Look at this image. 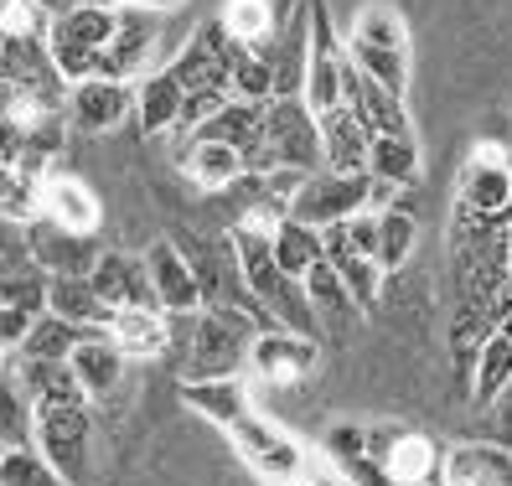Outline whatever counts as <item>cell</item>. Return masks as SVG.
Listing matches in <instances>:
<instances>
[{"mask_svg": "<svg viewBox=\"0 0 512 486\" xmlns=\"http://www.w3.org/2000/svg\"><path fill=\"white\" fill-rule=\"evenodd\" d=\"M166 331H171L166 357H176L182 383H197V378H238L249 368L254 337L269 326L238 306H202L192 316H166Z\"/></svg>", "mask_w": 512, "mask_h": 486, "instance_id": "1", "label": "cell"}, {"mask_svg": "<svg viewBox=\"0 0 512 486\" xmlns=\"http://www.w3.org/2000/svg\"><path fill=\"white\" fill-rule=\"evenodd\" d=\"M347 63L383 83L388 94H409V26L394 6H383V0H373V6H363L352 16L347 26Z\"/></svg>", "mask_w": 512, "mask_h": 486, "instance_id": "2", "label": "cell"}, {"mask_svg": "<svg viewBox=\"0 0 512 486\" xmlns=\"http://www.w3.org/2000/svg\"><path fill=\"white\" fill-rule=\"evenodd\" d=\"M321 125L306 99H269L264 104V135L249 150V171H321Z\"/></svg>", "mask_w": 512, "mask_h": 486, "instance_id": "3", "label": "cell"}, {"mask_svg": "<svg viewBox=\"0 0 512 486\" xmlns=\"http://www.w3.org/2000/svg\"><path fill=\"white\" fill-rule=\"evenodd\" d=\"M119 26V6L114 0H83V6H68L47 21V57L63 83L78 78H94L99 73V57Z\"/></svg>", "mask_w": 512, "mask_h": 486, "instance_id": "4", "label": "cell"}, {"mask_svg": "<svg viewBox=\"0 0 512 486\" xmlns=\"http://www.w3.org/2000/svg\"><path fill=\"white\" fill-rule=\"evenodd\" d=\"M456 212H466V218L476 223H497V228H512V156L502 145L481 140L461 176H456V202H450Z\"/></svg>", "mask_w": 512, "mask_h": 486, "instance_id": "5", "label": "cell"}, {"mask_svg": "<svg viewBox=\"0 0 512 486\" xmlns=\"http://www.w3.org/2000/svg\"><path fill=\"white\" fill-rule=\"evenodd\" d=\"M32 445L47 455V466L68 486L88 481V445H94V404H42Z\"/></svg>", "mask_w": 512, "mask_h": 486, "instance_id": "6", "label": "cell"}, {"mask_svg": "<svg viewBox=\"0 0 512 486\" xmlns=\"http://www.w3.org/2000/svg\"><path fill=\"white\" fill-rule=\"evenodd\" d=\"M368 455L388 486H440L445 450L404 424H368Z\"/></svg>", "mask_w": 512, "mask_h": 486, "instance_id": "7", "label": "cell"}, {"mask_svg": "<svg viewBox=\"0 0 512 486\" xmlns=\"http://www.w3.org/2000/svg\"><path fill=\"white\" fill-rule=\"evenodd\" d=\"M347 42L337 37V26H331V6L326 0H311V42H306V99L311 114H326L347 104Z\"/></svg>", "mask_w": 512, "mask_h": 486, "instance_id": "8", "label": "cell"}, {"mask_svg": "<svg viewBox=\"0 0 512 486\" xmlns=\"http://www.w3.org/2000/svg\"><path fill=\"white\" fill-rule=\"evenodd\" d=\"M368 207V171H311V176H300L295 181V192H290V218L300 223H311V228H331V223H347L352 212H363Z\"/></svg>", "mask_w": 512, "mask_h": 486, "instance_id": "9", "label": "cell"}, {"mask_svg": "<svg viewBox=\"0 0 512 486\" xmlns=\"http://www.w3.org/2000/svg\"><path fill=\"white\" fill-rule=\"evenodd\" d=\"M228 440H233V450H238V461H244L264 486H295L300 476L311 471V461H306V450H300L285 430H275L269 419H259V414H244L228 430Z\"/></svg>", "mask_w": 512, "mask_h": 486, "instance_id": "10", "label": "cell"}, {"mask_svg": "<svg viewBox=\"0 0 512 486\" xmlns=\"http://www.w3.org/2000/svg\"><path fill=\"white\" fill-rule=\"evenodd\" d=\"M63 114L68 125L83 135H114L119 125L135 119V83H119V78H78L68 83L63 94Z\"/></svg>", "mask_w": 512, "mask_h": 486, "instance_id": "11", "label": "cell"}, {"mask_svg": "<svg viewBox=\"0 0 512 486\" xmlns=\"http://www.w3.org/2000/svg\"><path fill=\"white\" fill-rule=\"evenodd\" d=\"M161 42V11H145V6H119V26L99 57V78H119V83H135L150 73V52Z\"/></svg>", "mask_w": 512, "mask_h": 486, "instance_id": "12", "label": "cell"}, {"mask_svg": "<svg viewBox=\"0 0 512 486\" xmlns=\"http://www.w3.org/2000/svg\"><path fill=\"white\" fill-rule=\"evenodd\" d=\"M321 362V342L316 337H300V331H285V326H269L254 337V352H249V373L259 383H300L306 373H316Z\"/></svg>", "mask_w": 512, "mask_h": 486, "instance_id": "13", "label": "cell"}, {"mask_svg": "<svg viewBox=\"0 0 512 486\" xmlns=\"http://www.w3.org/2000/svg\"><path fill=\"white\" fill-rule=\"evenodd\" d=\"M26 238V254H32L47 275H94V264L104 254V243L94 233H73V228H57L52 218H37L21 228Z\"/></svg>", "mask_w": 512, "mask_h": 486, "instance_id": "14", "label": "cell"}, {"mask_svg": "<svg viewBox=\"0 0 512 486\" xmlns=\"http://www.w3.org/2000/svg\"><path fill=\"white\" fill-rule=\"evenodd\" d=\"M140 259H145L150 290H156V306H161L166 316H192V311H202V285H197V275H192L187 254L176 249V238H156Z\"/></svg>", "mask_w": 512, "mask_h": 486, "instance_id": "15", "label": "cell"}, {"mask_svg": "<svg viewBox=\"0 0 512 486\" xmlns=\"http://www.w3.org/2000/svg\"><path fill=\"white\" fill-rule=\"evenodd\" d=\"M306 42H311V0H295L285 11L275 42H269V68H275V99L306 94Z\"/></svg>", "mask_w": 512, "mask_h": 486, "instance_id": "16", "label": "cell"}, {"mask_svg": "<svg viewBox=\"0 0 512 486\" xmlns=\"http://www.w3.org/2000/svg\"><path fill=\"white\" fill-rule=\"evenodd\" d=\"M0 83L11 88H37V83H63L47 57V32L32 26H0Z\"/></svg>", "mask_w": 512, "mask_h": 486, "instance_id": "17", "label": "cell"}, {"mask_svg": "<svg viewBox=\"0 0 512 486\" xmlns=\"http://www.w3.org/2000/svg\"><path fill=\"white\" fill-rule=\"evenodd\" d=\"M94 290L109 300L114 311H161L156 306V290H150V275H145V259L135 254H119V249H104L99 264H94Z\"/></svg>", "mask_w": 512, "mask_h": 486, "instance_id": "18", "label": "cell"}, {"mask_svg": "<svg viewBox=\"0 0 512 486\" xmlns=\"http://www.w3.org/2000/svg\"><path fill=\"white\" fill-rule=\"evenodd\" d=\"M47 161L37 156H16L0 166V223L26 228L42 218V192H47Z\"/></svg>", "mask_w": 512, "mask_h": 486, "instance_id": "19", "label": "cell"}, {"mask_svg": "<svg viewBox=\"0 0 512 486\" xmlns=\"http://www.w3.org/2000/svg\"><path fill=\"white\" fill-rule=\"evenodd\" d=\"M42 218H52L57 228H73V233H99V192L88 187L83 176L73 171H47V192H42Z\"/></svg>", "mask_w": 512, "mask_h": 486, "instance_id": "20", "label": "cell"}, {"mask_svg": "<svg viewBox=\"0 0 512 486\" xmlns=\"http://www.w3.org/2000/svg\"><path fill=\"white\" fill-rule=\"evenodd\" d=\"M440 486H512V450L497 440L450 445L440 461Z\"/></svg>", "mask_w": 512, "mask_h": 486, "instance_id": "21", "label": "cell"}, {"mask_svg": "<svg viewBox=\"0 0 512 486\" xmlns=\"http://www.w3.org/2000/svg\"><path fill=\"white\" fill-rule=\"evenodd\" d=\"M182 83H176L171 63L150 68L145 78H135V125L140 135H171L182 130Z\"/></svg>", "mask_w": 512, "mask_h": 486, "instance_id": "22", "label": "cell"}, {"mask_svg": "<svg viewBox=\"0 0 512 486\" xmlns=\"http://www.w3.org/2000/svg\"><path fill=\"white\" fill-rule=\"evenodd\" d=\"M182 176L192 181V187H202V192H233L238 181L249 176V161H244V150H233V145H218V140H197V135H187Z\"/></svg>", "mask_w": 512, "mask_h": 486, "instance_id": "23", "label": "cell"}, {"mask_svg": "<svg viewBox=\"0 0 512 486\" xmlns=\"http://www.w3.org/2000/svg\"><path fill=\"white\" fill-rule=\"evenodd\" d=\"M316 125H321V161L331 171H368L373 135L363 130V119L352 114V104H337V109L316 114Z\"/></svg>", "mask_w": 512, "mask_h": 486, "instance_id": "24", "label": "cell"}, {"mask_svg": "<svg viewBox=\"0 0 512 486\" xmlns=\"http://www.w3.org/2000/svg\"><path fill=\"white\" fill-rule=\"evenodd\" d=\"M347 104H352L357 119H363L368 135H414L409 109H404V94H388L383 83L363 78L357 68L347 73Z\"/></svg>", "mask_w": 512, "mask_h": 486, "instance_id": "25", "label": "cell"}, {"mask_svg": "<svg viewBox=\"0 0 512 486\" xmlns=\"http://www.w3.org/2000/svg\"><path fill=\"white\" fill-rule=\"evenodd\" d=\"M68 362H73V373H78V383H83V399H88V404H94V399H109V393L125 383V368H130V357L109 342V331L83 337V342L73 347Z\"/></svg>", "mask_w": 512, "mask_h": 486, "instance_id": "26", "label": "cell"}, {"mask_svg": "<svg viewBox=\"0 0 512 486\" xmlns=\"http://www.w3.org/2000/svg\"><path fill=\"white\" fill-rule=\"evenodd\" d=\"M47 269L26 254V243L0 254V306L6 311H47Z\"/></svg>", "mask_w": 512, "mask_h": 486, "instance_id": "27", "label": "cell"}, {"mask_svg": "<svg viewBox=\"0 0 512 486\" xmlns=\"http://www.w3.org/2000/svg\"><path fill=\"white\" fill-rule=\"evenodd\" d=\"M47 311L68 316L73 326H88V331H109V321H114V306L94 290L88 275H52L47 280Z\"/></svg>", "mask_w": 512, "mask_h": 486, "instance_id": "28", "label": "cell"}, {"mask_svg": "<svg viewBox=\"0 0 512 486\" xmlns=\"http://www.w3.org/2000/svg\"><path fill=\"white\" fill-rule=\"evenodd\" d=\"M11 373L21 378L26 399L37 409L42 404H83V383L73 373V362H57V357H16Z\"/></svg>", "mask_w": 512, "mask_h": 486, "instance_id": "29", "label": "cell"}, {"mask_svg": "<svg viewBox=\"0 0 512 486\" xmlns=\"http://www.w3.org/2000/svg\"><path fill=\"white\" fill-rule=\"evenodd\" d=\"M182 404L197 409L207 424H218V430H233L249 409V388L238 378H197V383H182Z\"/></svg>", "mask_w": 512, "mask_h": 486, "instance_id": "30", "label": "cell"}, {"mask_svg": "<svg viewBox=\"0 0 512 486\" xmlns=\"http://www.w3.org/2000/svg\"><path fill=\"white\" fill-rule=\"evenodd\" d=\"M192 135H197V140H218V145L244 150V161H249V150H254V145H259V135H264V104L228 99V104H218L213 114H207Z\"/></svg>", "mask_w": 512, "mask_h": 486, "instance_id": "31", "label": "cell"}, {"mask_svg": "<svg viewBox=\"0 0 512 486\" xmlns=\"http://www.w3.org/2000/svg\"><path fill=\"white\" fill-rule=\"evenodd\" d=\"M109 342L125 352V357H135V362H145V357H166V347H171V331H166V311H114V321H109Z\"/></svg>", "mask_w": 512, "mask_h": 486, "instance_id": "32", "label": "cell"}, {"mask_svg": "<svg viewBox=\"0 0 512 486\" xmlns=\"http://www.w3.org/2000/svg\"><path fill=\"white\" fill-rule=\"evenodd\" d=\"M269 249H275L280 269H285V275H295V280H306V269H316V264L326 259V249H321V228L290 218V212L269 223Z\"/></svg>", "mask_w": 512, "mask_h": 486, "instance_id": "33", "label": "cell"}, {"mask_svg": "<svg viewBox=\"0 0 512 486\" xmlns=\"http://www.w3.org/2000/svg\"><path fill=\"white\" fill-rule=\"evenodd\" d=\"M83 337H94V331L73 326L68 316H57V311H37L32 326H26V337H21V347H16V357H57V362H68Z\"/></svg>", "mask_w": 512, "mask_h": 486, "instance_id": "34", "label": "cell"}, {"mask_svg": "<svg viewBox=\"0 0 512 486\" xmlns=\"http://www.w3.org/2000/svg\"><path fill=\"white\" fill-rule=\"evenodd\" d=\"M300 285H306V295H311L321 331H326V326H337V331H342V326H352L357 316H363V311H357V300L347 295L342 275H337V269H331L326 259H321L316 269H306V280H300Z\"/></svg>", "mask_w": 512, "mask_h": 486, "instance_id": "35", "label": "cell"}, {"mask_svg": "<svg viewBox=\"0 0 512 486\" xmlns=\"http://www.w3.org/2000/svg\"><path fill=\"white\" fill-rule=\"evenodd\" d=\"M368 176H383V181H394V187L409 192L419 181V140L414 135H373Z\"/></svg>", "mask_w": 512, "mask_h": 486, "instance_id": "36", "label": "cell"}, {"mask_svg": "<svg viewBox=\"0 0 512 486\" xmlns=\"http://www.w3.org/2000/svg\"><path fill=\"white\" fill-rule=\"evenodd\" d=\"M32 430H37V404L26 399V388L11 368H0V445L6 450L32 445Z\"/></svg>", "mask_w": 512, "mask_h": 486, "instance_id": "37", "label": "cell"}, {"mask_svg": "<svg viewBox=\"0 0 512 486\" xmlns=\"http://www.w3.org/2000/svg\"><path fill=\"white\" fill-rule=\"evenodd\" d=\"M507 383H512V342L502 331H492V337L476 347V362H471V399L492 404Z\"/></svg>", "mask_w": 512, "mask_h": 486, "instance_id": "38", "label": "cell"}, {"mask_svg": "<svg viewBox=\"0 0 512 486\" xmlns=\"http://www.w3.org/2000/svg\"><path fill=\"white\" fill-rule=\"evenodd\" d=\"M218 21L228 26L233 42H244V47H254V52H264L269 42H275V32H280V21H275V11H269V0H228V6L218 11Z\"/></svg>", "mask_w": 512, "mask_h": 486, "instance_id": "39", "label": "cell"}, {"mask_svg": "<svg viewBox=\"0 0 512 486\" xmlns=\"http://www.w3.org/2000/svg\"><path fill=\"white\" fill-rule=\"evenodd\" d=\"M414 238H419V223H414V212L404 202L378 212V264H383V275H394V269L409 264Z\"/></svg>", "mask_w": 512, "mask_h": 486, "instance_id": "40", "label": "cell"}, {"mask_svg": "<svg viewBox=\"0 0 512 486\" xmlns=\"http://www.w3.org/2000/svg\"><path fill=\"white\" fill-rule=\"evenodd\" d=\"M228 94L233 99H249V104H269V99H275V68H269V52L244 47V52L233 57Z\"/></svg>", "mask_w": 512, "mask_h": 486, "instance_id": "41", "label": "cell"}, {"mask_svg": "<svg viewBox=\"0 0 512 486\" xmlns=\"http://www.w3.org/2000/svg\"><path fill=\"white\" fill-rule=\"evenodd\" d=\"M0 486H68V481L47 466L37 445H21V450H0Z\"/></svg>", "mask_w": 512, "mask_h": 486, "instance_id": "42", "label": "cell"}, {"mask_svg": "<svg viewBox=\"0 0 512 486\" xmlns=\"http://www.w3.org/2000/svg\"><path fill=\"white\" fill-rule=\"evenodd\" d=\"M347 243L357 254L378 259V212L373 207H363V212H352V218H347Z\"/></svg>", "mask_w": 512, "mask_h": 486, "instance_id": "43", "label": "cell"}, {"mask_svg": "<svg viewBox=\"0 0 512 486\" xmlns=\"http://www.w3.org/2000/svg\"><path fill=\"white\" fill-rule=\"evenodd\" d=\"M487 414H492V440L512 450V383H507V388L497 393V399L487 404Z\"/></svg>", "mask_w": 512, "mask_h": 486, "instance_id": "44", "label": "cell"}, {"mask_svg": "<svg viewBox=\"0 0 512 486\" xmlns=\"http://www.w3.org/2000/svg\"><path fill=\"white\" fill-rule=\"evenodd\" d=\"M295 486H347V481H342L337 471H316V466H311V471H306V476H300Z\"/></svg>", "mask_w": 512, "mask_h": 486, "instance_id": "45", "label": "cell"}, {"mask_svg": "<svg viewBox=\"0 0 512 486\" xmlns=\"http://www.w3.org/2000/svg\"><path fill=\"white\" fill-rule=\"evenodd\" d=\"M32 6H37V11H42V16L52 21L57 11H68V6H83V0H32Z\"/></svg>", "mask_w": 512, "mask_h": 486, "instance_id": "46", "label": "cell"}, {"mask_svg": "<svg viewBox=\"0 0 512 486\" xmlns=\"http://www.w3.org/2000/svg\"><path fill=\"white\" fill-rule=\"evenodd\" d=\"M114 6H145V11H171V6H182V0H114Z\"/></svg>", "mask_w": 512, "mask_h": 486, "instance_id": "47", "label": "cell"}, {"mask_svg": "<svg viewBox=\"0 0 512 486\" xmlns=\"http://www.w3.org/2000/svg\"><path fill=\"white\" fill-rule=\"evenodd\" d=\"M497 331H502V337H507V342H512V311H507V316H502V326H497Z\"/></svg>", "mask_w": 512, "mask_h": 486, "instance_id": "48", "label": "cell"}, {"mask_svg": "<svg viewBox=\"0 0 512 486\" xmlns=\"http://www.w3.org/2000/svg\"><path fill=\"white\" fill-rule=\"evenodd\" d=\"M0 450H6V445H0Z\"/></svg>", "mask_w": 512, "mask_h": 486, "instance_id": "49", "label": "cell"}]
</instances>
